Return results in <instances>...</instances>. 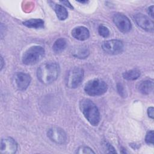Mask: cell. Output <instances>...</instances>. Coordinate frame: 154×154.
Masks as SVG:
<instances>
[{
	"label": "cell",
	"mask_w": 154,
	"mask_h": 154,
	"mask_svg": "<svg viewBox=\"0 0 154 154\" xmlns=\"http://www.w3.org/2000/svg\"><path fill=\"white\" fill-rule=\"evenodd\" d=\"M31 76L26 73L18 72L14 76V82L16 87L21 91L25 90L30 84Z\"/></svg>",
	"instance_id": "11"
},
{
	"label": "cell",
	"mask_w": 154,
	"mask_h": 154,
	"mask_svg": "<svg viewBox=\"0 0 154 154\" xmlns=\"http://www.w3.org/2000/svg\"><path fill=\"white\" fill-rule=\"evenodd\" d=\"M148 14L150 16V17L153 19V5L150 6L147 9Z\"/></svg>",
	"instance_id": "25"
},
{
	"label": "cell",
	"mask_w": 154,
	"mask_h": 154,
	"mask_svg": "<svg viewBox=\"0 0 154 154\" xmlns=\"http://www.w3.org/2000/svg\"><path fill=\"white\" fill-rule=\"evenodd\" d=\"M74 57L80 59L87 58L89 55V50L85 46H80L77 49H75L73 52Z\"/></svg>",
	"instance_id": "18"
},
{
	"label": "cell",
	"mask_w": 154,
	"mask_h": 154,
	"mask_svg": "<svg viewBox=\"0 0 154 154\" xmlns=\"http://www.w3.org/2000/svg\"><path fill=\"white\" fill-rule=\"evenodd\" d=\"M54 9L59 20H64L67 18L68 12L64 6L60 4H55L54 5Z\"/></svg>",
	"instance_id": "15"
},
{
	"label": "cell",
	"mask_w": 154,
	"mask_h": 154,
	"mask_svg": "<svg viewBox=\"0 0 154 154\" xmlns=\"http://www.w3.org/2000/svg\"><path fill=\"white\" fill-rule=\"evenodd\" d=\"M98 32L99 34V35L103 37H108L109 35V29L103 25H100L98 27Z\"/></svg>",
	"instance_id": "19"
},
{
	"label": "cell",
	"mask_w": 154,
	"mask_h": 154,
	"mask_svg": "<svg viewBox=\"0 0 154 154\" xmlns=\"http://www.w3.org/2000/svg\"><path fill=\"white\" fill-rule=\"evenodd\" d=\"M108 90L106 83L100 79H93L88 81L85 85L84 91L91 96H97L105 94Z\"/></svg>",
	"instance_id": "4"
},
{
	"label": "cell",
	"mask_w": 154,
	"mask_h": 154,
	"mask_svg": "<svg viewBox=\"0 0 154 154\" xmlns=\"http://www.w3.org/2000/svg\"><path fill=\"white\" fill-rule=\"evenodd\" d=\"M48 137L54 143L63 144L67 141V134L63 129L59 127H52L47 132Z\"/></svg>",
	"instance_id": "8"
},
{
	"label": "cell",
	"mask_w": 154,
	"mask_h": 154,
	"mask_svg": "<svg viewBox=\"0 0 154 154\" xmlns=\"http://www.w3.org/2000/svg\"><path fill=\"white\" fill-rule=\"evenodd\" d=\"M16 141L11 137L4 138L1 141L0 152L2 154H13L17 150Z\"/></svg>",
	"instance_id": "10"
},
{
	"label": "cell",
	"mask_w": 154,
	"mask_h": 154,
	"mask_svg": "<svg viewBox=\"0 0 154 154\" xmlns=\"http://www.w3.org/2000/svg\"><path fill=\"white\" fill-rule=\"evenodd\" d=\"M79 108L90 125L96 126L99 125L100 120L99 111L95 105L90 99L84 98L79 101Z\"/></svg>",
	"instance_id": "2"
},
{
	"label": "cell",
	"mask_w": 154,
	"mask_h": 154,
	"mask_svg": "<svg viewBox=\"0 0 154 154\" xmlns=\"http://www.w3.org/2000/svg\"><path fill=\"white\" fill-rule=\"evenodd\" d=\"M153 131H149L146 135L145 140L147 144H153Z\"/></svg>",
	"instance_id": "22"
},
{
	"label": "cell",
	"mask_w": 154,
	"mask_h": 154,
	"mask_svg": "<svg viewBox=\"0 0 154 154\" xmlns=\"http://www.w3.org/2000/svg\"><path fill=\"white\" fill-rule=\"evenodd\" d=\"M60 72L59 64L55 61H47L42 64L37 72L39 81L45 85L54 82L58 77Z\"/></svg>",
	"instance_id": "1"
},
{
	"label": "cell",
	"mask_w": 154,
	"mask_h": 154,
	"mask_svg": "<svg viewBox=\"0 0 154 154\" xmlns=\"http://www.w3.org/2000/svg\"><path fill=\"white\" fill-rule=\"evenodd\" d=\"M61 3H62L63 5H64L65 6L67 7L68 8H73V7L72 6V5L70 4V2L67 1H60Z\"/></svg>",
	"instance_id": "26"
},
{
	"label": "cell",
	"mask_w": 154,
	"mask_h": 154,
	"mask_svg": "<svg viewBox=\"0 0 154 154\" xmlns=\"http://www.w3.org/2000/svg\"><path fill=\"white\" fill-rule=\"evenodd\" d=\"M103 148L106 153H116V151L114 150V148L112 145L106 141H104L103 143Z\"/></svg>",
	"instance_id": "21"
},
{
	"label": "cell",
	"mask_w": 154,
	"mask_h": 154,
	"mask_svg": "<svg viewBox=\"0 0 154 154\" xmlns=\"http://www.w3.org/2000/svg\"><path fill=\"white\" fill-rule=\"evenodd\" d=\"M134 20L137 25L143 29L151 32L153 31V22L147 16L142 13L136 14L134 16Z\"/></svg>",
	"instance_id": "9"
},
{
	"label": "cell",
	"mask_w": 154,
	"mask_h": 154,
	"mask_svg": "<svg viewBox=\"0 0 154 154\" xmlns=\"http://www.w3.org/2000/svg\"><path fill=\"white\" fill-rule=\"evenodd\" d=\"M67 46V41L64 38H60L57 39L52 46V49L56 54H58L63 51Z\"/></svg>",
	"instance_id": "16"
},
{
	"label": "cell",
	"mask_w": 154,
	"mask_h": 154,
	"mask_svg": "<svg viewBox=\"0 0 154 154\" xmlns=\"http://www.w3.org/2000/svg\"><path fill=\"white\" fill-rule=\"evenodd\" d=\"M153 89V81L151 79H146L141 81L138 85V90L144 94H149Z\"/></svg>",
	"instance_id": "13"
},
{
	"label": "cell",
	"mask_w": 154,
	"mask_h": 154,
	"mask_svg": "<svg viewBox=\"0 0 154 154\" xmlns=\"http://www.w3.org/2000/svg\"><path fill=\"white\" fill-rule=\"evenodd\" d=\"M117 87V91L119 93L120 95H121L122 97H125V91L123 85L121 84H118Z\"/></svg>",
	"instance_id": "23"
},
{
	"label": "cell",
	"mask_w": 154,
	"mask_h": 154,
	"mask_svg": "<svg viewBox=\"0 0 154 154\" xmlns=\"http://www.w3.org/2000/svg\"><path fill=\"white\" fill-rule=\"evenodd\" d=\"M72 35L73 38L80 41H84L90 37L88 29L82 26H79L74 28L72 31Z\"/></svg>",
	"instance_id": "12"
},
{
	"label": "cell",
	"mask_w": 154,
	"mask_h": 154,
	"mask_svg": "<svg viewBox=\"0 0 154 154\" xmlns=\"http://www.w3.org/2000/svg\"><path fill=\"white\" fill-rule=\"evenodd\" d=\"M84 76V70L78 67L70 69L67 73L65 82L67 87L70 88H77L82 82Z\"/></svg>",
	"instance_id": "5"
},
{
	"label": "cell",
	"mask_w": 154,
	"mask_h": 154,
	"mask_svg": "<svg viewBox=\"0 0 154 154\" xmlns=\"http://www.w3.org/2000/svg\"><path fill=\"white\" fill-rule=\"evenodd\" d=\"M140 76V71L137 69H134L125 72L123 73V77L125 79L128 81H134L137 79Z\"/></svg>",
	"instance_id": "17"
},
{
	"label": "cell",
	"mask_w": 154,
	"mask_h": 154,
	"mask_svg": "<svg viewBox=\"0 0 154 154\" xmlns=\"http://www.w3.org/2000/svg\"><path fill=\"white\" fill-rule=\"evenodd\" d=\"M112 20L119 30L123 33L128 32L132 28L131 21L122 13H117L114 14L112 17Z\"/></svg>",
	"instance_id": "7"
},
{
	"label": "cell",
	"mask_w": 154,
	"mask_h": 154,
	"mask_svg": "<svg viewBox=\"0 0 154 154\" xmlns=\"http://www.w3.org/2000/svg\"><path fill=\"white\" fill-rule=\"evenodd\" d=\"M79 2L81 3H87V1H79Z\"/></svg>",
	"instance_id": "28"
},
{
	"label": "cell",
	"mask_w": 154,
	"mask_h": 154,
	"mask_svg": "<svg viewBox=\"0 0 154 154\" xmlns=\"http://www.w3.org/2000/svg\"><path fill=\"white\" fill-rule=\"evenodd\" d=\"M76 153H94V152L91 149L86 146H81L79 147L76 152Z\"/></svg>",
	"instance_id": "20"
},
{
	"label": "cell",
	"mask_w": 154,
	"mask_h": 154,
	"mask_svg": "<svg viewBox=\"0 0 154 154\" xmlns=\"http://www.w3.org/2000/svg\"><path fill=\"white\" fill-rule=\"evenodd\" d=\"M123 42L117 39H112L104 41L102 44V48L105 52L110 55L120 54L123 50Z\"/></svg>",
	"instance_id": "6"
},
{
	"label": "cell",
	"mask_w": 154,
	"mask_h": 154,
	"mask_svg": "<svg viewBox=\"0 0 154 154\" xmlns=\"http://www.w3.org/2000/svg\"><path fill=\"white\" fill-rule=\"evenodd\" d=\"M4 60L2 57V56H1V70H2L3 67H4Z\"/></svg>",
	"instance_id": "27"
},
{
	"label": "cell",
	"mask_w": 154,
	"mask_h": 154,
	"mask_svg": "<svg viewBox=\"0 0 154 154\" xmlns=\"http://www.w3.org/2000/svg\"><path fill=\"white\" fill-rule=\"evenodd\" d=\"M45 54V49L40 46H33L28 48L22 55V62L28 66L34 65L40 62Z\"/></svg>",
	"instance_id": "3"
},
{
	"label": "cell",
	"mask_w": 154,
	"mask_h": 154,
	"mask_svg": "<svg viewBox=\"0 0 154 154\" xmlns=\"http://www.w3.org/2000/svg\"><path fill=\"white\" fill-rule=\"evenodd\" d=\"M153 107L152 106H150L147 109V114H148V116L149 117H150L151 119H153Z\"/></svg>",
	"instance_id": "24"
},
{
	"label": "cell",
	"mask_w": 154,
	"mask_h": 154,
	"mask_svg": "<svg viewBox=\"0 0 154 154\" xmlns=\"http://www.w3.org/2000/svg\"><path fill=\"white\" fill-rule=\"evenodd\" d=\"M23 24L30 28L40 29L44 27V21L41 19H31L23 22Z\"/></svg>",
	"instance_id": "14"
}]
</instances>
